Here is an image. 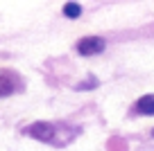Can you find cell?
I'll use <instances>...</instances> for the list:
<instances>
[{"label":"cell","mask_w":154,"mask_h":151,"mask_svg":"<svg viewBox=\"0 0 154 151\" xmlns=\"http://www.w3.org/2000/svg\"><path fill=\"white\" fill-rule=\"evenodd\" d=\"M25 133H27L29 138H34V140H38V142L57 144V126H54V124H48V122H34Z\"/></svg>","instance_id":"1"},{"label":"cell","mask_w":154,"mask_h":151,"mask_svg":"<svg viewBox=\"0 0 154 151\" xmlns=\"http://www.w3.org/2000/svg\"><path fill=\"white\" fill-rule=\"evenodd\" d=\"M79 14H82V5L79 2H66L63 5V16L66 18H79Z\"/></svg>","instance_id":"5"},{"label":"cell","mask_w":154,"mask_h":151,"mask_svg":"<svg viewBox=\"0 0 154 151\" xmlns=\"http://www.w3.org/2000/svg\"><path fill=\"white\" fill-rule=\"evenodd\" d=\"M134 111L138 115H154V95H145L136 102Z\"/></svg>","instance_id":"3"},{"label":"cell","mask_w":154,"mask_h":151,"mask_svg":"<svg viewBox=\"0 0 154 151\" xmlns=\"http://www.w3.org/2000/svg\"><path fill=\"white\" fill-rule=\"evenodd\" d=\"M152 138H154V129H152Z\"/></svg>","instance_id":"6"},{"label":"cell","mask_w":154,"mask_h":151,"mask_svg":"<svg viewBox=\"0 0 154 151\" xmlns=\"http://www.w3.org/2000/svg\"><path fill=\"white\" fill-rule=\"evenodd\" d=\"M106 47V41L100 36H84L82 41L77 43V52L82 54V57H93V54H100L104 52Z\"/></svg>","instance_id":"2"},{"label":"cell","mask_w":154,"mask_h":151,"mask_svg":"<svg viewBox=\"0 0 154 151\" xmlns=\"http://www.w3.org/2000/svg\"><path fill=\"white\" fill-rule=\"evenodd\" d=\"M14 90H16L14 81H11L7 75H0V97H7V95H11Z\"/></svg>","instance_id":"4"}]
</instances>
